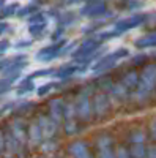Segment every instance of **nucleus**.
I'll return each mask as SVG.
<instances>
[{
    "label": "nucleus",
    "mask_w": 156,
    "mask_h": 158,
    "mask_svg": "<svg viewBox=\"0 0 156 158\" xmlns=\"http://www.w3.org/2000/svg\"><path fill=\"white\" fill-rule=\"evenodd\" d=\"M154 85H156V65H148L140 79V90L147 94V92L154 89Z\"/></svg>",
    "instance_id": "1"
},
{
    "label": "nucleus",
    "mask_w": 156,
    "mask_h": 158,
    "mask_svg": "<svg viewBox=\"0 0 156 158\" xmlns=\"http://www.w3.org/2000/svg\"><path fill=\"white\" fill-rule=\"evenodd\" d=\"M142 21H144V16H133V18H129V19H125L118 24V30H128V29H133L136 27V25H139Z\"/></svg>",
    "instance_id": "2"
},
{
    "label": "nucleus",
    "mask_w": 156,
    "mask_h": 158,
    "mask_svg": "<svg viewBox=\"0 0 156 158\" xmlns=\"http://www.w3.org/2000/svg\"><path fill=\"white\" fill-rule=\"evenodd\" d=\"M136 44H137L139 48H150V46H156V33L144 36L142 40H139V41H137Z\"/></svg>",
    "instance_id": "3"
},
{
    "label": "nucleus",
    "mask_w": 156,
    "mask_h": 158,
    "mask_svg": "<svg viewBox=\"0 0 156 158\" xmlns=\"http://www.w3.org/2000/svg\"><path fill=\"white\" fill-rule=\"evenodd\" d=\"M134 156L136 158H144L145 156V150H144V147L142 146H136V149H134Z\"/></svg>",
    "instance_id": "4"
},
{
    "label": "nucleus",
    "mask_w": 156,
    "mask_h": 158,
    "mask_svg": "<svg viewBox=\"0 0 156 158\" xmlns=\"http://www.w3.org/2000/svg\"><path fill=\"white\" fill-rule=\"evenodd\" d=\"M151 135H153V138L156 139V120H154L153 125H151Z\"/></svg>",
    "instance_id": "5"
},
{
    "label": "nucleus",
    "mask_w": 156,
    "mask_h": 158,
    "mask_svg": "<svg viewBox=\"0 0 156 158\" xmlns=\"http://www.w3.org/2000/svg\"><path fill=\"white\" fill-rule=\"evenodd\" d=\"M150 158H156V149H151L150 150Z\"/></svg>",
    "instance_id": "6"
}]
</instances>
